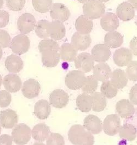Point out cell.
<instances>
[{
  "label": "cell",
  "instance_id": "16",
  "mask_svg": "<svg viewBox=\"0 0 137 145\" xmlns=\"http://www.w3.org/2000/svg\"><path fill=\"white\" fill-rule=\"evenodd\" d=\"M2 82L6 91L11 93H16L22 88L21 79L18 75L13 73L6 75Z\"/></svg>",
  "mask_w": 137,
  "mask_h": 145
},
{
  "label": "cell",
  "instance_id": "37",
  "mask_svg": "<svg viewBox=\"0 0 137 145\" xmlns=\"http://www.w3.org/2000/svg\"><path fill=\"white\" fill-rule=\"evenodd\" d=\"M32 3L36 11L40 13H45L51 9L53 0H32Z\"/></svg>",
  "mask_w": 137,
  "mask_h": 145
},
{
  "label": "cell",
  "instance_id": "44",
  "mask_svg": "<svg viewBox=\"0 0 137 145\" xmlns=\"http://www.w3.org/2000/svg\"><path fill=\"white\" fill-rule=\"evenodd\" d=\"M9 22V14L5 10H0V29L6 27Z\"/></svg>",
  "mask_w": 137,
  "mask_h": 145
},
{
  "label": "cell",
  "instance_id": "38",
  "mask_svg": "<svg viewBox=\"0 0 137 145\" xmlns=\"http://www.w3.org/2000/svg\"><path fill=\"white\" fill-rule=\"evenodd\" d=\"M60 47L56 40L49 38L44 39L38 44V50L40 52L47 49H52L60 51Z\"/></svg>",
  "mask_w": 137,
  "mask_h": 145
},
{
  "label": "cell",
  "instance_id": "31",
  "mask_svg": "<svg viewBox=\"0 0 137 145\" xmlns=\"http://www.w3.org/2000/svg\"><path fill=\"white\" fill-rule=\"evenodd\" d=\"M93 102L90 94L82 93L79 94L76 98V106L81 111L88 112L92 109Z\"/></svg>",
  "mask_w": 137,
  "mask_h": 145
},
{
  "label": "cell",
  "instance_id": "54",
  "mask_svg": "<svg viewBox=\"0 0 137 145\" xmlns=\"http://www.w3.org/2000/svg\"><path fill=\"white\" fill-rule=\"evenodd\" d=\"M98 1H99L100 2L103 3V2H108L109 1H110V0H98Z\"/></svg>",
  "mask_w": 137,
  "mask_h": 145
},
{
  "label": "cell",
  "instance_id": "47",
  "mask_svg": "<svg viewBox=\"0 0 137 145\" xmlns=\"http://www.w3.org/2000/svg\"><path fill=\"white\" fill-rule=\"evenodd\" d=\"M137 37H135L132 39L130 43V49L132 54L136 56L137 55Z\"/></svg>",
  "mask_w": 137,
  "mask_h": 145
},
{
  "label": "cell",
  "instance_id": "40",
  "mask_svg": "<svg viewBox=\"0 0 137 145\" xmlns=\"http://www.w3.org/2000/svg\"><path fill=\"white\" fill-rule=\"evenodd\" d=\"M46 145H65L64 138L59 133H52L47 138Z\"/></svg>",
  "mask_w": 137,
  "mask_h": 145
},
{
  "label": "cell",
  "instance_id": "2",
  "mask_svg": "<svg viewBox=\"0 0 137 145\" xmlns=\"http://www.w3.org/2000/svg\"><path fill=\"white\" fill-rule=\"evenodd\" d=\"M82 8L84 15L92 20L101 18L105 12V5L98 0H88Z\"/></svg>",
  "mask_w": 137,
  "mask_h": 145
},
{
  "label": "cell",
  "instance_id": "13",
  "mask_svg": "<svg viewBox=\"0 0 137 145\" xmlns=\"http://www.w3.org/2000/svg\"><path fill=\"white\" fill-rule=\"evenodd\" d=\"M41 85L34 79H30L25 81L22 86V92L23 95L28 99L37 97L40 92Z\"/></svg>",
  "mask_w": 137,
  "mask_h": 145
},
{
  "label": "cell",
  "instance_id": "33",
  "mask_svg": "<svg viewBox=\"0 0 137 145\" xmlns=\"http://www.w3.org/2000/svg\"><path fill=\"white\" fill-rule=\"evenodd\" d=\"M92 98V110L95 112H101L104 110L107 105L106 98L100 92H95L90 94Z\"/></svg>",
  "mask_w": 137,
  "mask_h": 145
},
{
  "label": "cell",
  "instance_id": "9",
  "mask_svg": "<svg viewBox=\"0 0 137 145\" xmlns=\"http://www.w3.org/2000/svg\"><path fill=\"white\" fill-rule=\"evenodd\" d=\"M49 100L50 105L54 108L62 109L68 105L69 97L68 94L64 90L57 89L50 94Z\"/></svg>",
  "mask_w": 137,
  "mask_h": 145
},
{
  "label": "cell",
  "instance_id": "27",
  "mask_svg": "<svg viewBox=\"0 0 137 145\" xmlns=\"http://www.w3.org/2000/svg\"><path fill=\"white\" fill-rule=\"evenodd\" d=\"M78 50L71 43H65L60 48V59L63 61L71 62L74 61L77 55Z\"/></svg>",
  "mask_w": 137,
  "mask_h": 145
},
{
  "label": "cell",
  "instance_id": "6",
  "mask_svg": "<svg viewBox=\"0 0 137 145\" xmlns=\"http://www.w3.org/2000/svg\"><path fill=\"white\" fill-rule=\"evenodd\" d=\"M74 63L75 68L84 73L90 72L94 66V59L88 52H82L77 55Z\"/></svg>",
  "mask_w": 137,
  "mask_h": 145
},
{
  "label": "cell",
  "instance_id": "14",
  "mask_svg": "<svg viewBox=\"0 0 137 145\" xmlns=\"http://www.w3.org/2000/svg\"><path fill=\"white\" fill-rule=\"evenodd\" d=\"M41 59L43 65L48 68H53L58 65L60 62L59 51L52 49H45L41 52Z\"/></svg>",
  "mask_w": 137,
  "mask_h": 145
},
{
  "label": "cell",
  "instance_id": "22",
  "mask_svg": "<svg viewBox=\"0 0 137 145\" xmlns=\"http://www.w3.org/2000/svg\"><path fill=\"white\" fill-rule=\"evenodd\" d=\"M93 72L94 78L97 81L103 82L108 81L110 78L112 72L108 64L103 62L94 65Z\"/></svg>",
  "mask_w": 137,
  "mask_h": 145
},
{
  "label": "cell",
  "instance_id": "50",
  "mask_svg": "<svg viewBox=\"0 0 137 145\" xmlns=\"http://www.w3.org/2000/svg\"><path fill=\"white\" fill-rule=\"evenodd\" d=\"M4 3V1L3 0H0V9L2 7Z\"/></svg>",
  "mask_w": 137,
  "mask_h": 145
},
{
  "label": "cell",
  "instance_id": "24",
  "mask_svg": "<svg viewBox=\"0 0 137 145\" xmlns=\"http://www.w3.org/2000/svg\"><path fill=\"white\" fill-rule=\"evenodd\" d=\"M5 67L9 72L17 74L23 69L24 63L19 56L12 54L8 56L6 59Z\"/></svg>",
  "mask_w": 137,
  "mask_h": 145
},
{
  "label": "cell",
  "instance_id": "21",
  "mask_svg": "<svg viewBox=\"0 0 137 145\" xmlns=\"http://www.w3.org/2000/svg\"><path fill=\"white\" fill-rule=\"evenodd\" d=\"M92 43V39L89 34L82 35L76 32L71 38V44L79 51H85L88 49Z\"/></svg>",
  "mask_w": 137,
  "mask_h": 145
},
{
  "label": "cell",
  "instance_id": "4",
  "mask_svg": "<svg viewBox=\"0 0 137 145\" xmlns=\"http://www.w3.org/2000/svg\"><path fill=\"white\" fill-rule=\"evenodd\" d=\"M86 80V76L84 72L79 70H73L69 72L65 76V84L68 88L77 90L82 87Z\"/></svg>",
  "mask_w": 137,
  "mask_h": 145
},
{
  "label": "cell",
  "instance_id": "35",
  "mask_svg": "<svg viewBox=\"0 0 137 145\" xmlns=\"http://www.w3.org/2000/svg\"><path fill=\"white\" fill-rule=\"evenodd\" d=\"M101 93L106 98L111 99L115 97L117 94L118 89L114 86L110 81L103 82L101 87Z\"/></svg>",
  "mask_w": 137,
  "mask_h": 145
},
{
  "label": "cell",
  "instance_id": "12",
  "mask_svg": "<svg viewBox=\"0 0 137 145\" xmlns=\"http://www.w3.org/2000/svg\"><path fill=\"white\" fill-rule=\"evenodd\" d=\"M91 55L94 61L98 63L106 62L111 55L110 48L105 44H98L92 48Z\"/></svg>",
  "mask_w": 137,
  "mask_h": 145
},
{
  "label": "cell",
  "instance_id": "52",
  "mask_svg": "<svg viewBox=\"0 0 137 145\" xmlns=\"http://www.w3.org/2000/svg\"><path fill=\"white\" fill-rule=\"evenodd\" d=\"M80 3H86L87 1H88V0H77Z\"/></svg>",
  "mask_w": 137,
  "mask_h": 145
},
{
  "label": "cell",
  "instance_id": "18",
  "mask_svg": "<svg viewBox=\"0 0 137 145\" xmlns=\"http://www.w3.org/2000/svg\"><path fill=\"white\" fill-rule=\"evenodd\" d=\"M116 110L118 115L122 118L129 119L134 115L135 108L131 102L127 99H121L117 103Z\"/></svg>",
  "mask_w": 137,
  "mask_h": 145
},
{
  "label": "cell",
  "instance_id": "42",
  "mask_svg": "<svg viewBox=\"0 0 137 145\" xmlns=\"http://www.w3.org/2000/svg\"><path fill=\"white\" fill-rule=\"evenodd\" d=\"M12 101V95L6 90L0 91V107L6 108Z\"/></svg>",
  "mask_w": 137,
  "mask_h": 145
},
{
  "label": "cell",
  "instance_id": "15",
  "mask_svg": "<svg viewBox=\"0 0 137 145\" xmlns=\"http://www.w3.org/2000/svg\"><path fill=\"white\" fill-rule=\"evenodd\" d=\"M133 54L129 49L121 48L117 49L113 55L114 63L118 67H125L132 61Z\"/></svg>",
  "mask_w": 137,
  "mask_h": 145
},
{
  "label": "cell",
  "instance_id": "49",
  "mask_svg": "<svg viewBox=\"0 0 137 145\" xmlns=\"http://www.w3.org/2000/svg\"><path fill=\"white\" fill-rule=\"evenodd\" d=\"M2 55H3V52H2V47L0 45V60L1 59V58L2 57Z\"/></svg>",
  "mask_w": 137,
  "mask_h": 145
},
{
  "label": "cell",
  "instance_id": "23",
  "mask_svg": "<svg viewBox=\"0 0 137 145\" xmlns=\"http://www.w3.org/2000/svg\"><path fill=\"white\" fill-rule=\"evenodd\" d=\"M75 25L77 32L82 35H88L93 29V22L85 15H81L76 20Z\"/></svg>",
  "mask_w": 137,
  "mask_h": 145
},
{
  "label": "cell",
  "instance_id": "39",
  "mask_svg": "<svg viewBox=\"0 0 137 145\" xmlns=\"http://www.w3.org/2000/svg\"><path fill=\"white\" fill-rule=\"evenodd\" d=\"M126 74L128 79L133 81H137V61H132L127 65Z\"/></svg>",
  "mask_w": 137,
  "mask_h": 145
},
{
  "label": "cell",
  "instance_id": "10",
  "mask_svg": "<svg viewBox=\"0 0 137 145\" xmlns=\"http://www.w3.org/2000/svg\"><path fill=\"white\" fill-rule=\"evenodd\" d=\"M70 15L69 9L62 3L53 4L50 9V15L54 20L64 22L69 19Z\"/></svg>",
  "mask_w": 137,
  "mask_h": 145
},
{
  "label": "cell",
  "instance_id": "32",
  "mask_svg": "<svg viewBox=\"0 0 137 145\" xmlns=\"http://www.w3.org/2000/svg\"><path fill=\"white\" fill-rule=\"evenodd\" d=\"M118 132L120 138L129 141H134L137 137V128L132 124H123Z\"/></svg>",
  "mask_w": 137,
  "mask_h": 145
},
{
  "label": "cell",
  "instance_id": "30",
  "mask_svg": "<svg viewBox=\"0 0 137 145\" xmlns=\"http://www.w3.org/2000/svg\"><path fill=\"white\" fill-rule=\"evenodd\" d=\"M110 79L111 83L119 89L126 87L128 80L125 72L120 69H116L111 72Z\"/></svg>",
  "mask_w": 137,
  "mask_h": 145
},
{
  "label": "cell",
  "instance_id": "41",
  "mask_svg": "<svg viewBox=\"0 0 137 145\" xmlns=\"http://www.w3.org/2000/svg\"><path fill=\"white\" fill-rule=\"evenodd\" d=\"M6 3L9 9L17 12L23 9L25 3V0H6Z\"/></svg>",
  "mask_w": 137,
  "mask_h": 145
},
{
  "label": "cell",
  "instance_id": "7",
  "mask_svg": "<svg viewBox=\"0 0 137 145\" xmlns=\"http://www.w3.org/2000/svg\"><path fill=\"white\" fill-rule=\"evenodd\" d=\"M36 21L34 16L25 13L20 16L17 22L18 29L22 34L27 35L35 29Z\"/></svg>",
  "mask_w": 137,
  "mask_h": 145
},
{
  "label": "cell",
  "instance_id": "34",
  "mask_svg": "<svg viewBox=\"0 0 137 145\" xmlns=\"http://www.w3.org/2000/svg\"><path fill=\"white\" fill-rule=\"evenodd\" d=\"M51 22L46 20H41L35 26L36 35L40 38L46 39L50 37V26Z\"/></svg>",
  "mask_w": 137,
  "mask_h": 145
},
{
  "label": "cell",
  "instance_id": "46",
  "mask_svg": "<svg viewBox=\"0 0 137 145\" xmlns=\"http://www.w3.org/2000/svg\"><path fill=\"white\" fill-rule=\"evenodd\" d=\"M137 84L134 85L131 88L130 92V102L134 105H137Z\"/></svg>",
  "mask_w": 137,
  "mask_h": 145
},
{
  "label": "cell",
  "instance_id": "3",
  "mask_svg": "<svg viewBox=\"0 0 137 145\" xmlns=\"http://www.w3.org/2000/svg\"><path fill=\"white\" fill-rule=\"evenodd\" d=\"M31 131L28 125L24 123L16 125L12 131V138L16 145L27 144L31 139Z\"/></svg>",
  "mask_w": 137,
  "mask_h": 145
},
{
  "label": "cell",
  "instance_id": "53",
  "mask_svg": "<svg viewBox=\"0 0 137 145\" xmlns=\"http://www.w3.org/2000/svg\"><path fill=\"white\" fill-rule=\"evenodd\" d=\"M2 78L1 75H0V88H1V85H2Z\"/></svg>",
  "mask_w": 137,
  "mask_h": 145
},
{
  "label": "cell",
  "instance_id": "25",
  "mask_svg": "<svg viewBox=\"0 0 137 145\" xmlns=\"http://www.w3.org/2000/svg\"><path fill=\"white\" fill-rule=\"evenodd\" d=\"M51 112V105L46 100H40L35 105L34 114L40 120L47 119Z\"/></svg>",
  "mask_w": 137,
  "mask_h": 145
},
{
  "label": "cell",
  "instance_id": "26",
  "mask_svg": "<svg viewBox=\"0 0 137 145\" xmlns=\"http://www.w3.org/2000/svg\"><path fill=\"white\" fill-rule=\"evenodd\" d=\"M123 42V37L118 32H109L104 37V44L109 48L116 49L120 47Z\"/></svg>",
  "mask_w": 137,
  "mask_h": 145
},
{
  "label": "cell",
  "instance_id": "48",
  "mask_svg": "<svg viewBox=\"0 0 137 145\" xmlns=\"http://www.w3.org/2000/svg\"><path fill=\"white\" fill-rule=\"evenodd\" d=\"M128 2H129L130 3L132 6H133V7H134V9L136 10H136H137V0H128Z\"/></svg>",
  "mask_w": 137,
  "mask_h": 145
},
{
  "label": "cell",
  "instance_id": "55",
  "mask_svg": "<svg viewBox=\"0 0 137 145\" xmlns=\"http://www.w3.org/2000/svg\"><path fill=\"white\" fill-rule=\"evenodd\" d=\"M1 130H2V128H1V125H0V134H1Z\"/></svg>",
  "mask_w": 137,
  "mask_h": 145
},
{
  "label": "cell",
  "instance_id": "17",
  "mask_svg": "<svg viewBox=\"0 0 137 145\" xmlns=\"http://www.w3.org/2000/svg\"><path fill=\"white\" fill-rule=\"evenodd\" d=\"M116 14L123 22H129L135 16V9L129 2H123L117 6Z\"/></svg>",
  "mask_w": 137,
  "mask_h": 145
},
{
  "label": "cell",
  "instance_id": "43",
  "mask_svg": "<svg viewBox=\"0 0 137 145\" xmlns=\"http://www.w3.org/2000/svg\"><path fill=\"white\" fill-rule=\"evenodd\" d=\"M11 38L7 31L0 29V45L3 48H7L10 46Z\"/></svg>",
  "mask_w": 137,
  "mask_h": 145
},
{
  "label": "cell",
  "instance_id": "45",
  "mask_svg": "<svg viewBox=\"0 0 137 145\" xmlns=\"http://www.w3.org/2000/svg\"><path fill=\"white\" fill-rule=\"evenodd\" d=\"M13 140L12 137L8 134L0 135V145H12Z\"/></svg>",
  "mask_w": 137,
  "mask_h": 145
},
{
  "label": "cell",
  "instance_id": "8",
  "mask_svg": "<svg viewBox=\"0 0 137 145\" xmlns=\"http://www.w3.org/2000/svg\"><path fill=\"white\" fill-rule=\"evenodd\" d=\"M103 129L104 133L109 136H114L118 133L121 127V120L119 116L116 114H111L105 118Z\"/></svg>",
  "mask_w": 137,
  "mask_h": 145
},
{
  "label": "cell",
  "instance_id": "19",
  "mask_svg": "<svg viewBox=\"0 0 137 145\" xmlns=\"http://www.w3.org/2000/svg\"><path fill=\"white\" fill-rule=\"evenodd\" d=\"M83 127L92 134L97 135L101 133L103 127L101 119L95 115H89L83 121Z\"/></svg>",
  "mask_w": 137,
  "mask_h": 145
},
{
  "label": "cell",
  "instance_id": "1",
  "mask_svg": "<svg viewBox=\"0 0 137 145\" xmlns=\"http://www.w3.org/2000/svg\"><path fill=\"white\" fill-rule=\"evenodd\" d=\"M68 138L73 145H93L94 144L92 134L80 124H75L70 128L68 133Z\"/></svg>",
  "mask_w": 137,
  "mask_h": 145
},
{
  "label": "cell",
  "instance_id": "51",
  "mask_svg": "<svg viewBox=\"0 0 137 145\" xmlns=\"http://www.w3.org/2000/svg\"><path fill=\"white\" fill-rule=\"evenodd\" d=\"M45 145L43 143H42V142H35V143H34L33 145Z\"/></svg>",
  "mask_w": 137,
  "mask_h": 145
},
{
  "label": "cell",
  "instance_id": "36",
  "mask_svg": "<svg viewBox=\"0 0 137 145\" xmlns=\"http://www.w3.org/2000/svg\"><path fill=\"white\" fill-rule=\"evenodd\" d=\"M98 82L93 75H89L86 77V80L81 88L83 93L88 94H92L97 89Z\"/></svg>",
  "mask_w": 137,
  "mask_h": 145
},
{
  "label": "cell",
  "instance_id": "28",
  "mask_svg": "<svg viewBox=\"0 0 137 145\" xmlns=\"http://www.w3.org/2000/svg\"><path fill=\"white\" fill-rule=\"evenodd\" d=\"M66 34V29L63 22L53 20L51 22L50 26V36L51 39L54 40H59L63 39Z\"/></svg>",
  "mask_w": 137,
  "mask_h": 145
},
{
  "label": "cell",
  "instance_id": "11",
  "mask_svg": "<svg viewBox=\"0 0 137 145\" xmlns=\"http://www.w3.org/2000/svg\"><path fill=\"white\" fill-rule=\"evenodd\" d=\"M18 116L17 112L8 109L0 112V125L5 129H12L18 123Z\"/></svg>",
  "mask_w": 137,
  "mask_h": 145
},
{
  "label": "cell",
  "instance_id": "29",
  "mask_svg": "<svg viewBox=\"0 0 137 145\" xmlns=\"http://www.w3.org/2000/svg\"><path fill=\"white\" fill-rule=\"evenodd\" d=\"M50 127L44 123L35 125L31 131L32 137L38 142H43L48 137L50 134Z\"/></svg>",
  "mask_w": 137,
  "mask_h": 145
},
{
  "label": "cell",
  "instance_id": "20",
  "mask_svg": "<svg viewBox=\"0 0 137 145\" xmlns=\"http://www.w3.org/2000/svg\"><path fill=\"white\" fill-rule=\"evenodd\" d=\"M120 22L117 15L113 13H107L101 16V25L105 31H114L118 29Z\"/></svg>",
  "mask_w": 137,
  "mask_h": 145
},
{
  "label": "cell",
  "instance_id": "5",
  "mask_svg": "<svg viewBox=\"0 0 137 145\" xmlns=\"http://www.w3.org/2000/svg\"><path fill=\"white\" fill-rule=\"evenodd\" d=\"M30 46V41L29 37L26 35L20 34L15 37L11 43L12 51L18 55H22L29 50Z\"/></svg>",
  "mask_w": 137,
  "mask_h": 145
}]
</instances>
